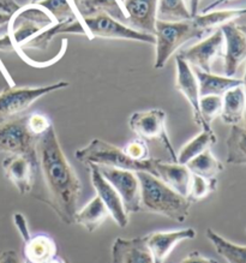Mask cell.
<instances>
[{
	"label": "cell",
	"mask_w": 246,
	"mask_h": 263,
	"mask_svg": "<svg viewBox=\"0 0 246 263\" xmlns=\"http://www.w3.org/2000/svg\"><path fill=\"white\" fill-rule=\"evenodd\" d=\"M36 160L45 187L42 201L64 223L72 225L78 211L82 184L65 156L54 126L37 138Z\"/></svg>",
	"instance_id": "obj_1"
},
{
	"label": "cell",
	"mask_w": 246,
	"mask_h": 263,
	"mask_svg": "<svg viewBox=\"0 0 246 263\" xmlns=\"http://www.w3.org/2000/svg\"><path fill=\"white\" fill-rule=\"evenodd\" d=\"M141 183L142 211L183 223L190 215L191 201L148 172H136Z\"/></svg>",
	"instance_id": "obj_2"
},
{
	"label": "cell",
	"mask_w": 246,
	"mask_h": 263,
	"mask_svg": "<svg viewBox=\"0 0 246 263\" xmlns=\"http://www.w3.org/2000/svg\"><path fill=\"white\" fill-rule=\"evenodd\" d=\"M52 34L54 36L62 34L84 35L89 40L94 37L112 39V40H127L143 42L148 45H155V35L141 33L127 27L126 24L118 22L117 20L99 13L87 18H76L64 23H56L52 27Z\"/></svg>",
	"instance_id": "obj_3"
},
{
	"label": "cell",
	"mask_w": 246,
	"mask_h": 263,
	"mask_svg": "<svg viewBox=\"0 0 246 263\" xmlns=\"http://www.w3.org/2000/svg\"><path fill=\"white\" fill-rule=\"evenodd\" d=\"M74 158L85 165H96L113 167V168L129 170L134 172H148L156 176L155 160L149 159L144 161H135L125 154L123 148L117 147L109 142L94 138L87 145L78 148L74 152Z\"/></svg>",
	"instance_id": "obj_4"
},
{
	"label": "cell",
	"mask_w": 246,
	"mask_h": 263,
	"mask_svg": "<svg viewBox=\"0 0 246 263\" xmlns=\"http://www.w3.org/2000/svg\"><path fill=\"white\" fill-rule=\"evenodd\" d=\"M205 34L206 33L195 26L192 20L181 21V22L156 21L154 69H163L166 64L168 63L171 57L181 46L191 40L201 39Z\"/></svg>",
	"instance_id": "obj_5"
},
{
	"label": "cell",
	"mask_w": 246,
	"mask_h": 263,
	"mask_svg": "<svg viewBox=\"0 0 246 263\" xmlns=\"http://www.w3.org/2000/svg\"><path fill=\"white\" fill-rule=\"evenodd\" d=\"M55 21L46 10L39 4H27L21 6L18 11L13 13L8 23V31L16 52L24 59L22 47L34 36L54 26Z\"/></svg>",
	"instance_id": "obj_6"
},
{
	"label": "cell",
	"mask_w": 246,
	"mask_h": 263,
	"mask_svg": "<svg viewBox=\"0 0 246 263\" xmlns=\"http://www.w3.org/2000/svg\"><path fill=\"white\" fill-rule=\"evenodd\" d=\"M69 82L59 81L41 87H8L0 93V122L22 116L39 99L53 91L65 89Z\"/></svg>",
	"instance_id": "obj_7"
},
{
	"label": "cell",
	"mask_w": 246,
	"mask_h": 263,
	"mask_svg": "<svg viewBox=\"0 0 246 263\" xmlns=\"http://www.w3.org/2000/svg\"><path fill=\"white\" fill-rule=\"evenodd\" d=\"M36 142L37 137L28 129L27 116L0 122V152L26 156L37 165Z\"/></svg>",
	"instance_id": "obj_8"
},
{
	"label": "cell",
	"mask_w": 246,
	"mask_h": 263,
	"mask_svg": "<svg viewBox=\"0 0 246 263\" xmlns=\"http://www.w3.org/2000/svg\"><path fill=\"white\" fill-rule=\"evenodd\" d=\"M167 115L163 109L153 108L134 113L129 119L130 129L144 141H155L169 154L171 161L177 162V152L166 129Z\"/></svg>",
	"instance_id": "obj_9"
},
{
	"label": "cell",
	"mask_w": 246,
	"mask_h": 263,
	"mask_svg": "<svg viewBox=\"0 0 246 263\" xmlns=\"http://www.w3.org/2000/svg\"><path fill=\"white\" fill-rule=\"evenodd\" d=\"M98 167L102 176L120 196L127 214L140 213L142 211L141 183L136 172L106 166Z\"/></svg>",
	"instance_id": "obj_10"
},
{
	"label": "cell",
	"mask_w": 246,
	"mask_h": 263,
	"mask_svg": "<svg viewBox=\"0 0 246 263\" xmlns=\"http://www.w3.org/2000/svg\"><path fill=\"white\" fill-rule=\"evenodd\" d=\"M13 222L23 239V255L26 263H46L55 257L58 248L51 236L45 233L31 234L28 230L27 219L21 213L13 215Z\"/></svg>",
	"instance_id": "obj_11"
},
{
	"label": "cell",
	"mask_w": 246,
	"mask_h": 263,
	"mask_svg": "<svg viewBox=\"0 0 246 263\" xmlns=\"http://www.w3.org/2000/svg\"><path fill=\"white\" fill-rule=\"evenodd\" d=\"M223 45L222 31L216 29L192 47L184 49L177 55H179L192 67L204 72H212V64L217 57L223 53Z\"/></svg>",
	"instance_id": "obj_12"
},
{
	"label": "cell",
	"mask_w": 246,
	"mask_h": 263,
	"mask_svg": "<svg viewBox=\"0 0 246 263\" xmlns=\"http://www.w3.org/2000/svg\"><path fill=\"white\" fill-rule=\"evenodd\" d=\"M223 34V73L234 77L239 67L246 62V36L238 28V24L228 22L220 27Z\"/></svg>",
	"instance_id": "obj_13"
},
{
	"label": "cell",
	"mask_w": 246,
	"mask_h": 263,
	"mask_svg": "<svg viewBox=\"0 0 246 263\" xmlns=\"http://www.w3.org/2000/svg\"><path fill=\"white\" fill-rule=\"evenodd\" d=\"M88 167L90 170L91 185L94 187L96 196L101 198V201L106 205L109 216H112L114 222L120 229H125L129 225V214L125 211V207H124L120 196L118 195L116 189L108 183V180L102 176L98 166L88 165Z\"/></svg>",
	"instance_id": "obj_14"
},
{
	"label": "cell",
	"mask_w": 246,
	"mask_h": 263,
	"mask_svg": "<svg viewBox=\"0 0 246 263\" xmlns=\"http://www.w3.org/2000/svg\"><path fill=\"white\" fill-rule=\"evenodd\" d=\"M176 89L183 94V97L187 100L192 109V118L196 125L201 127L202 130H212L204 125L201 118V113H199L201 95H199V87L196 74L192 67L179 55H176Z\"/></svg>",
	"instance_id": "obj_15"
},
{
	"label": "cell",
	"mask_w": 246,
	"mask_h": 263,
	"mask_svg": "<svg viewBox=\"0 0 246 263\" xmlns=\"http://www.w3.org/2000/svg\"><path fill=\"white\" fill-rule=\"evenodd\" d=\"M5 177L21 195L30 194L34 189L37 165L33 160L22 155H9L3 161Z\"/></svg>",
	"instance_id": "obj_16"
},
{
	"label": "cell",
	"mask_w": 246,
	"mask_h": 263,
	"mask_svg": "<svg viewBox=\"0 0 246 263\" xmlns=\"http://www.w3.org/2000/svg\"><path fill=\"white\" fill-rule=\"evenodd\" d=\"M127 26L141 33L155 35L158 0H123Z\"/></svg>",
	"instance_id": "obj_17"
},
{
	"label": "cell",
	"mask_w": 246,
	"mask_h": 263,
	"mask_svg": "<svg viewBox=\"0 0 246 263\" xmlns=\"http://www.w3.org/2000/svg\"><path fill=\"white\" fill-rule=\"evenodd\" d=\"M144 238L155 263H165L178 244L184 240L195 239L196 231L194 229H184L167 232H153L144 236Z\"/></svg>",
	"instance_id": "obj_18"
},
{
	"label": "cell",
	"mask_w": 246,
	"mask_h": 263,
	"mask_svg": "<svg viewBox=\"0 0 246 263\" xmlns=\"http://www.w3.org/2000/svg\"><path fill=\"white\" fill-rule=\"evenodd\" d=\"M112 263H155V259L144 237H119L112 245Z\"/></svg>",
	"instance_id": "obj_19"
},
{
	"label": "cell",
	"mask_w": 246,
	"mask_h": 263,
	"mask_svg": "<svg viewBox=\"0 0 246 263\" xmlns=\"http://www.w3.org/2000/svg\"><path fill=\"white\" fill-rule=\"evenodd\" d=\"M155 172L156 177H159L171 189L177 191L181 196L188 198L192 173L186 165L172 161L166 162L156 159Z\"/></svg>",
	"instance_id": "obj_20"
},
{
	"label": "cell",
	"mask_w": 246,
	"mask_h": 263,
	"mask_svg": "<svg viewBox=\"0 0 246 263\" xmlns=\"http://www.w3.org/2000/svg\"><path fill=\"white\" fill-rule=\"evenodd\" d=\"M73 8L80 18H87V17H92L99 13H106L112 18L117 20L118 22L127 26L121 0H83L74 5Z\"/></svg>",
	"instance_id": "obj_21"
},
{
	"label": "cell",
	"mask_w": 246,
	"mask_h": 263,
	"mask_svg": "<svg viewBox=\"0 0 246 263\" xmlns=\"http://www.w3.org/2000/svg\"><path fill=\"white\" fill-rule=\"evenodd\" d=\"M246 101L241 85L234 87L222 95L220 117L227 125H240L244 122Z\"/></svg>",
	"instance_id": "obj_22"
},
{
	"label": "cell",
	"mask_w": 246,
	"mask_h": 263,
	"mask_svg": "<svg viewBox=\"0 0 246 263\" xmlns=\"http://www.w3.org/2000/svg\"><path fill=\"white\" fill-rule=\"evenodd\" d=\"M192 70H194L196 78H197L201 97H205V95L222 97L226 91L232 89V88L242 84L240 78L219 76V74L213 72H204V71L196 69V67H192Z\"/></svg>",
	"instance_id": "obj_23"
},
{
	"label": "cell",
	"mask_w": 246,
	"mask_h": 263,
	"mask_svg": "<svg viewBox=\"0 0 246 263\" xmlns=\"http://www.w3.org/2000/svg\"><path fill=\"white\" fill-rule=\"evenodd\" d=\"M108 216L109 213L107 211L106 205L103 204L101 198L95 195L83 208L78 209L74 215V223L92 233L106 221Z\"/></svg>",
	"instance_id": "obj_24"
},
{
	"label": "cell",
	"mask_w": 246,
	"mask_h": 263,
	"mask_svg": "<svg viewBox=\"0 0 246 263\" xmlns=\"http://www.w3.org/2000/svg\"><path fill=\"white\" fill-rule=\"evenodd\" d=\"M246 15V8H237V9H222V10H213V11L201 13L192 18V22L199 29L209 34L212 31L220 29L223 24L228 22H234L237 18Z\"/></svg>",
	"instance_id": "obj_25"
},
{
	"label": "cell",
	"mask_w": 246,
	"mask_h": 263,
	"mask_svg": "<svg viewBox=\"0 0 246 263\" xmlns=\"http://www.w3.org/2000/svg\"><path fill=\"white\" fill-rule=\"evenodd\" d=\"M206 238L213 244L215 251L227 263H246V245H240L226 239L213 229L206 230Z\"/></svg>",
	"instance_id": "obj_26"
},
{
	"label": "cell",
	"mask_w": 246,
	"mask_h": 263,
	"mask_svg": "<svg viewBox=\"0 0 246 263\" xmlns=\"http://www.w3.org/2000/svg\"><path fill=\"white\" fill-rule=\"evenodd\" d=\"M217 142V137L214 130H202L194 138L186 142L179 153L177 154V162L181 165H186L191 159L201 154V153L208 151Z\"/></svg>",
	"instance_id": "obj_27"
},
{
	"label": "cell",
	"mask_w": 246,
	"mask_h": 263,
	"mask_svg": "<svg viewBox=\"0 0 246 263\" xmlns=\"http://www.w3.org/2000/svg\"><path fill=\"white\" fill-rule=\"evenodd\" d=\"M227 158L230 165H246V127L231 126L227 140Z\"/></svg>",
	"instance_id": "obj_28"
},
{
	"label": "cell",
	"mask_w": 246,
	"mask_h": 263,
	"mask_svg": "<svg viewBox=\"0 0 246 263\" xmlns=\"http://www.w3.org/2000/svg\"><path fill=\"white\" fill-rule=\"evenodd\" d=\"M186 166L192 174L203 177L205 179L216 178L217 174L223 171L222 162L215 158L210 149L191 159Z\"/></svg>",
	"instance_id": "obj_29"
},
{
	"label": "cell",
	"mask_w": 246,
	"mask_h": 263,
	"mask_svg": "<svg viewBox=\"0 0 246 263\" xmlns=\"http://www.w3.org/2000/svg\"><path fill=\"white\" fill-rule=\"evenodd\" d=\"M156 20L162 22H181L192 20L184 0H158Z\"/></svg>",
	"instance_id": "obj_30"
},
{
	"label": "cell",
	"mask_w": 246,
	"mask_h": 263,
	"mask_svg": "<svg viewBox=\"0 0 246 263\" xmlns=\"http://www.w3.org/2000/svg\"><path fill=\"white\" fill-rule=\"evenodd\" d=\"M39 5L42 6L54 18L55 23H64L80 18L74 11L71 0H42Z\"/></svg>",
	"instance_id": "obj_31"
},
{
	"label": "cell",
	"mask_w": 246,
	"mask_h": 263,
	"mask_svg": "<svg viewBox=\"0 0 246 263\" xmlns=\"http://www.w3.org/2000/svg\"><path fill=\"white\" fill-rule=\"evenodd\" d=\"M222 107V97L219 95H205L199 99V113L204 125L212 129L213 120L220 116Z\"/></svg>",
	"instance_id": "obj_32"
},
{
	"label": "cell",
	"mask_w": 246,
	"mask_h": 263,
	"mask_svg": "<svg viewBox=\"0 0 246 263\" xmlns=\"http://www.w3.org/2000/svg\"><path fill=\"white\" fill-rule=\"evenodd\" d=\"M217 187V179H205L203 177L192 174L190 193L188 200L190 201H202L209 196Z\"/></svg>",
	"instance_id": "obj_33"
},
{
	"label": "cell",
	"mask_w": 246,
	"mask_h": 263,
	"mask_svg": "<svg viewBox=\"0 0 246 263\" xmlns=\"http://www.w3.org/2000/svg\"><path fill=\"white\" fill-rule=\"evenodd\" d=\"M123 149L125 154L135 161H144V160L152 159L147 141L142 140L140 137L127 142Z\"/></svg>",
	"instance_id": "obj_34"
},
{
	"label": "cell",
	"mask_w": 246,
	"mask_h": 263,
	"mask_svg": "<svg viewBox=\"0 0 246 263\" xmlns=\"http://www.w3.org/2000/svg\"><path fill=\"white\" fill-rule=\"evenodd\" d=\"M27 125L30 133L37 138L47 133L49 127L53 126L51 119L42 113H33V115L27 116Z\"/></svg>",
	"instance_id": "obj_35"
},
{
	"label": "cell",
	"mask_w": 246,
	"mask_h": 263,
	"mask_svg": "<svg viewBox=\"0 0 246 263\" xmlns=\"http://www.w3.org/2000/svg\"><path fill=\"white\" fill-rule=\"evenodd\" d=\"M181 263H219V262L214 258L205 257V256L201 255L197 251H194L191 252V254L185 256Z\"/></svg>",
	"instance_id": "obj_36"
},
{
	"label": "cell",
	"mask_w": 246,
	"mask_h": 263,
	"mask_svg": "<svg viewBox=\"0 0 246 263\" xmlns=\"http://www.w3.org/2000/svg\"><path fill=\"white\" fill-rule=\"evenodd\" d=\"M0 263H26L15 250H6L0 254Z\"/></svg>",
	"instance_id": "obj_37"
},
{
	"label": "cell",
	"mask_w": 246,
	"mask_h": 263,
	"mask_svg": "<svg viewBox=\"0 0 246 263\" xmlns=\"http://www.w3.org/2000/svg\"><path fill=\"white\" fill-rule=\"evenodd\" d=\"M20 9L21 5L16 0H0V12L8 13V15L12 16Z\"/></svg>",
	"instance_id": "obj_38"
},
{
	"label": "cell",
	"mask_w": 246,
	"mask_h": 263,
	"mask_svg": "<svg viewBox=\"0 0 246 263\" xmlns=\"http://www.w3.org/2000/svg\"><path fill=\"white\" fill-rule=\"evenodd\" d=\"M233 2V0H215V2H213L212 4H209L206 6L205 9L202 10V13H205V12H209V11H213V10H217L221 6L228 4V3Z\"/></svg>",
	"instance_id": "obj_39"
},
{
	"label": "cell",
	"mask_w": 246,
	"mask_h": 263,
	"mask_svg": "<svg viewBox=\"0 0 246 263\" xmlns=\"http://www.w3.org/2000/svg\"><path fill=\"white\" fill-rule=\"evenodd\" d=\"M188 3H190L188 10H190L192 18H194V17L199 15V4H201V0H188Z\"/></svg>",
	"instance_id": "obj_40"
},
{
	"label": "cell",
	"mask_w": 246,
	"mask_h": 263,
	"mask_svg": "<svg viewBox=\"0 0 246 263\" xmlns=\"http://www.w3.org/2000/svg\"><path fill=\"white\" fill-rule=\"evenodd\" d=\"M10 20H11V15H8V13H3L0 12V27L3 26H8V23L10 22Z\"/></svg>",
	"instance_id": "obj_41"
},
{
	"label": "cell",
	"mask_w": 246,
	"mask_h": 263,
	"mask_svg": "<svg viewBox=\"0 0 246 263\" xmlns=\"http://www.w3.org/2000/svg\"><path fill=\"white\" fill-rule=\"evenodd\" d=\"M241 87H242V90H244V95H245V101H246V62H245V72H244V76L241 78ZM244 122H245V125L244 127H246V109H245V117H244Z\"/></svg>",
	"instance_id": "obj_42"
},
{
	"label": "cell",
	"mask_w": 246,
	"mask_h": 263,
	"mask_svg": "<svg viewBox=\"0 0 246 263\" xmlns=\"http://www.w3.org/2000/svg\"><path fill=\"white\" fill-rule=\"evenodd\" d=\"M46 263H69V261H67L66 258L60 257V256L56 255L55 257H53L52 259H49V261H47Z\"/></svg>",
	"instance_id": "obj_43"
},
{
	"label": "cell",
	"mask_w": 246,
	"mask_h": 263,
	"mask_svg": "<svg viewBox=\"0 0 246 263\" xmlns=\"http://www.w3.org/2000/svg\"><path fill=\"white\" fill-rule=\"evenodd\" d=\"M238 28L242 31V34L246 36V24H240V26H238Z\"/></svg>",
	"instance_id": "obj_44"
},
{
	"label": "cell",
	"mask_w": 246,
	"mask_h": 263,
	"mask_svg": "<svg viewBox=\"0 0 246 263\" xmlns=\"http://www.w3.org/2000/svg\"><path fill=\"white\" fill-rule=\"evenodd\" d=\"M42 0H29V3L28 4H39V3H41Z\"/></svg>",
	"instance_id": "obj_45"
},
{
	"label": "cell",
	"mask_w": 246,
	"mask_h": 263,
	"mask_svg": "<svg viewBox=\"0 0 246 263\" xmlns=\"http://www.w3.org/2000/svg\"><path fill=\"white\" fill-rule=\"evenodd\" d=\"M81 2H83V0H71V3H72V5L74 6V5H77L78 3H81Z\"/></svg>",
	"instance_id": "obj_46"
}]
</instances>
